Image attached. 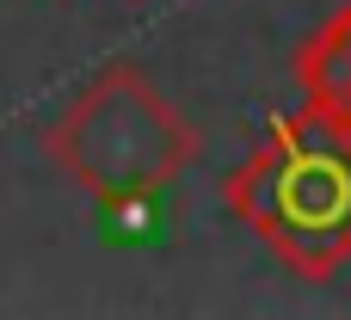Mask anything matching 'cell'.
I'll return each mask as SVG.
<instances>
[{"mask_svg":"<svg viewBox=\"0 0 351 320\" xmlns=\"http://www.w3.org/2000/svg\"><path fill=\"white\" fill-rule=\"evenodd\" d=\"M228 210L308 284L351 259V130L302 105L271 123V142L228 173Z\"/></svg>","mask_w":351,"mask_h":320,"instance_id":"cell-1","label":"cell"},{"mask_svg":"<svg viewBox=\"0 0 351 320\" xmlns=\"http://www.w3.org/2000/svg\"><path fill=\"white\" fill-rule=\"evenodd\" d=\"M43 154L93 197L111 191H160L197 160V130L136 74V68H99L68 111L49 123Z\"/></svg>","mask_w":351,"mask_h":320,"instance_id":"cell-2","label":"cell"},{"mask_svg":"<svg viewBox=\"0 0 351 320\" xmlns=\"http://www.w3.org/2000/svg\"><path fill=\"white\" fill-rule=\"evenodd\" d=\"M296 80L308 93V105L333 123L351 130V6L333 12L302 49H296Z\"/></svg>","mask_w":351,"mask_h":320,"instance_id":"cell-3","label":"cell"},{"mask_svg":"<svg viewBox=\"0 0 351 320\" xmlns=\"http://www.w3.org/2000/svg\"><path fill=\"white\" fill-rule=\"evenodd\" d=\"M99 228L123 247H142V241H160V204L154 191H111L99 197Z\"/></svg>","mask_w":351,"mask_h":320,"instance_id":"cell-4","label":"cell"}]
</instances>
